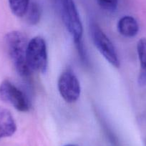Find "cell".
Instances as JSON below:
<instances>
[{
	"instance_id": "cell-2",
	"label": "cell",
	"mask_w": 146,
	"mask_h": 146,
	"mask_svg": "<svg viewBox=\"0 0 146 146\" xmlns=\"http://www.w3.org/2000/svg\"><path fill=\"white\" fill-rule=\"evenodd\" d=\"M63 24L72 37L75 46L82 44L83 27L74 0H52Z\"/></svg>"
},
{
	"instance_id": "cell-11",
	"label": "cell",
	"mask_w": 146,
	"mask_h": 146,
	"mask_svg": "<svg viewBox=\"0 0 146 146\" xmlns=\"http://www.w3.org/2000/svg\"><path fill=\"white\" fill-rule=\"evenodd\" d=\"M11 11L15 16L22 17L26 14L30 0H8Z\"/></svg>"
},
{
	"instance_id": "cell-10",
	"label": "cell",
	"mask_w": 146,
	"mask_h": 146,
	"mask_svg": "<svg viewBox=\"0 0 146 146\" xmlns=\"http://www.w3.org/2000/svg\"><path fill=\"white\" fill-rule=\"evenodd\" d=\"M41 14V8L39 4L36 2H30L26 14H25L27 21L30 25H36L40 22Z\"/></svg>"
},
{
	"instance_id": "cell-7",
	"label": "cell",
	"mask_w": 146,
	"mask_h": 146,
	"mask_svg": "<svg viewBox=\"0 0 146 146\" xmlns=\"http://www.w3.org/2000/svg\"><path fill=\"white\" fill-rule=\"evenodd\" d=\"M16 123L12 113L6 108L0 106V140L15 134Z\"/></svg>"
},
{
	"instance_id": "cell-13",
	"label": "cell",
	"mask_w": 146,
	"mask_h": 146,
	"mask_svg": "<svg viewBox=\"0 0 146 146\" xmlns=\"http://www.w3.org/2000/svg\"><path fill=\"white\" fill-rule=\"evenodd\" d=\"M64 146H77V145H64Z\"/></svg>"
},
{
	"instance_id": "cell-9",
	"label": "cell",
	"mask_w": 146,
	"mask_h": 146,
	"mask_svg": "<svg viewBox=\"0 0 146 146\" xmlns=\"http://www.w3.org/2000/svg\"><path fill=\"white\" fill-rule=\"evenodd\" d=\"M137 52L140 61V72L138 75V84L140 86L146 85V39L142 38L137 44Z\"/></svg>"
},
{
	"instance_id": "cell-5",
	"label": "cell",
	"mask_w": 146,
	"mask_h": 146,
	"mask_svg": "<svg viewBox=\"0 0 146 146\" xmlns=\"http://www.w3.org/2000/svg\"><path fill=\"white\" fill-rule=\"evenodd\" d=\"M0 100L9 104L19 112H28L31 108L30 101L26 94L7 80L0 84Z\"/></svg>"
},
{
	"instance_id": "cell-3",
	"label": "cell",
	"mask_w": 146,
	"mask_h": 146,
	"mask_svg": "<svg viewBox=\"0 0 146 146\" xmlns=\"http://www.w3.org/2000/svg\"><path fill=\"white\" fill-rule=\"evenodd\" d=\"M27 61L32 72L45 73L48 67L46 42L40 36L29 40L27 50Z\"/></svg>"
},
{
	"instance_id": "cell-4",
	"label": "cell",
	"mask_w": 146,
	"mask_h": 146,
	"mask_svg": "<svg viewBox=\"0 0 146 146\" xmlns=\"http://www.w3.org/2000/svg\"><path fill=\"white\" fill-rule=\"evenodd\" d=\"M90 35L94 44L104 58L116 68L120 67V60L114 44L96 23L90 25Z\"/></svg>"
},
{
	"instance_id": "cell-8",
	"label": "cell",
	"mask_w": 146,
	"mask_h": 146,
	"mask_svg": "<svg viewBox=\"0 0 146 146\" xmlns=\"http://www.w3.org/2000/svg\"><path fill=\"white\" fill-rule=\"evenodd\" d=\"M117 30L120 35L125 37H133L138 33L139 25L133 17L125 16L118 21Z\"/></svg>"
},
{
	"instance_id": "cell-6",
	"label": "cell",
	"mask_w": 146,
	"mask_h": 146,
	"mask_svg": "<svg viewBox=\"0 0 146 146\" xmlns=\"http://www.w3.org/2000/svg\"><path fill=\"white\" fill-rule=\"evenodd\" d=\"M57 87L61 97L68 103L76 102L80 96L79 80L72 70H66L62 72L58 79Z\"/></svg>"
},
{
	"instance_id": "cell-1",
	"label": "cell",
	"mask_w": 146,
	"mask_h": 146,
	"mask_svg": "<svg viewBox=\"0 0 146 146\" xmlns=\"http://www.w3.org/2000/svg\"><path fill=\"white\" fill-rule=\"evenodd\" d=\"M28 40L26 35L19 31H12L5 36V44L13 65L21 77L28 78L32 75L27 61Z\"/></svg>"
},
{
	"instance_id": "cell-14",
	"label": "cell",
	"mask_w": 146,
	"mask_h": 146,
	"mask_svg": "<svg viewBox=\"0 0 146 146\" xmlns=\"http://www.w3.org/2000/svg\"><path fill=\"white\" fill-rule=\"evenodd\" d=\"M145 146H146V140H145Z\"/></svg>"
},
{
	"instance_id": "cell-12",
	"label": "cell",
	"mask_w": 146,
	"mask_h": 146,
	"mask_svg": "<svg viewBox=\"0 0 146 146\" xmlns=\"http://www.w3.org/2000/svg\"><path fill=\"white\" fill-rule=\"evenodd\" d=\"M97 2L102 9L108 12H114L118 4V0H97Z\"/></svg>"
}]
</instances>
